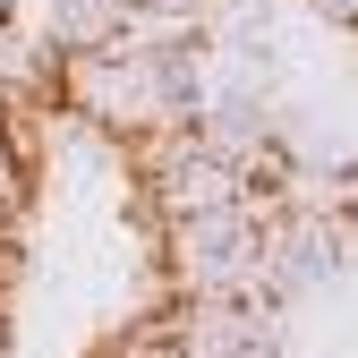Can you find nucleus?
<instances>
[{
	"label": "nucleus",
	"instance_id": "nucleus-4",
	"mask_svg": "<svg viewBox=\"0 0 358 358\" xmlns=\"http://www.w3.org/2000/svg\"><path fill=\"white\" fill-rule=\"evenodd\" d=\"M120 9H128V0H120Z\"/></svg>",
	"mask_w": 358,
	"mask_h": 358
},
{
	"label": "nucleus",
	"instance_id": "nucleus-2",
	"mask_svg": "<svg viewBox=\"0 0 358 358\" xmlns=\"http://www.w3.org/2000/svg\"><path fill=\"white\" fill-rule=\"evenodd\" d=\"M145 196H154L162 222H188V213H231V205H248V179L222 162V154L188 145L179 162H162V171L145 179Z\"/></svg>",
	"mask_w": 358,
	"mask_h": 358
},
{
	"label": "nucleus",
	"instance_id": "nucleus-3",
	"mask_svg": "<svg viewBox=\"0 0 358 358\" xmlns=\"http://www.w3.org/2000/svg\"><path fill=\"white\" fill-rule=\"evenodd\" d=\"M307 9H316L324 26H358V0H307Z\"/></svg>",
	"mask_w": 358,
	"mask_h": 358
},
{
	"label": "nucleus",
	"instance_id": "nucleus-1",
	"mask_svg": "<svg viewBox=\"0 0 358 358\" xmlns=\"http://www.w3.org/2000/svg\"><path fill=\"white\" fill-rule=\"evenodd\" d=\"M162 341L171 358H239L256 341H273V307L264 299H171Z\"/></svg>",
	"mask_w": 358,
	"mask_h": 358
}]
</instances>
